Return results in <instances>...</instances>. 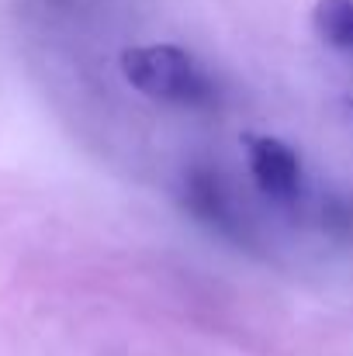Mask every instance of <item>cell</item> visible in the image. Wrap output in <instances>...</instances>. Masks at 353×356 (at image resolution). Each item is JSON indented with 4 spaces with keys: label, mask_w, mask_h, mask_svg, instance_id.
<instances>
[{
    "label": "cell",
    "mask_w": 353,
    "mask_h": 356,
    "mask_svg": "<svg viewBox=\"0 0 353 356\" xmlns=\"http://www.w3.org/2000/svg\"><path fill=\"white\" fill-rule=\"evenodd\" d=\"M121 73L125 80L163 104L180 108H212L215 104V83L198 66V59L177 45H135L121 52Z\"/></svg>",
    "instance_id": "obj_1"
},
{
    "label": "cell",
    "mask_w": 353,
    "mask_h": 356,
    "mask_svg": "<svg viewBox=\"0 0 353 356\" xmlns=\"http://www.w3.org/2000/svg\"><path fill=\"white\" fill-rule=\"evenodd\" d=\"M184 208L201 225H208L212 232L226 236L235 245H249V225L242 222L239 204L233 201V191L222 180L219 166H205V163L187 166V173H184Z\"/></svg>",
    "instance_id": "obj_2"
},
{
    "label": "cell",
    "mask_w": 353,
    "mask_h": 356,
    "mask_svg": "<svg viewBox=\"0 0 353 356\" xmlns=\"http://www.w3.org/2000/svg\"><path fill=\"white\" fill-rule=\"evenodd\" d=\"M312 24L322 35V42L353 52V0H315Z\"/></svg>",
    "instance_id": "obj_4"
},
{
    "label": "cell",
    "mask_w": 353,
    "mask_h": 356,
    "mask_svg": "<svg viewBox=\"0 0 353 356\" xmlns=\"http://www.w3.org/2000/svg\"><path fill=\"white\" fill-rule=\"evenodd\" d=\"M242 145H246L249 173L270 201L288 204L301 194V159L288 142L274 135H246Z\"/></svg>",
    "instance_id": "obj_3"
}]
</instances>
